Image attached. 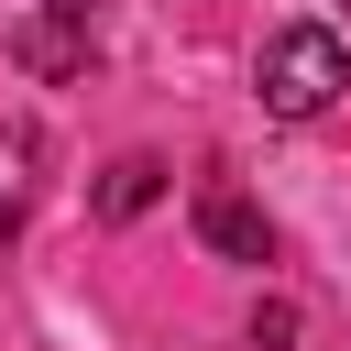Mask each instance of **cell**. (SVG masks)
<instances>
[{"label":"cell","mask_w":351,"mask_h":351,"mask_svg":"<svg viewBox=\"0 0 351 351\" xmlns=\"http://www.w3.org/2000/svg\"><path fill=\"white\" fill-rule=\"evenodd\" d=\"M252 77H263V110H274V121H318V110L351 88V44H340L329 22H285Z\"/></svg>","instance_id":"obj_1"},{"label":"cell","mask_w":351,"mask_h":351,"mask_svg":"<svg viewBox=\"0 0 351 351\" xmlns=\"http://www.w3.org/2000/svg\"><path fill=\"white\" fill-rule=\"evenodd\" d=\"M197 241H208L219 263H274V219H263L230 176H208V186H197Z\"/></svg>","instance_id":"obj_2"},{"label":"cell","mask_w":351,"mask_h":351,"mask_svg":"<svg viewBox=\"0 0 351 351\" xmlns=\"http://www.w3.org/2000/svg\"><path fill=\"white\" fill-rule=\"evenodd\" d=\"M88 11H99V0H44V22L11 33V55H22L33 77H77V66H88Z\"/></svg>","instance_id":"obj_3"},{"label":"cell","mask_w":351,"mask_h":351,"mask_svg":"<svg viewBox=\"0 0 351 351\" xmlns=\"http://www.w3.org/2000/svg\"><path fill=\"white\" fill-rule=\"evenodd\" d=\"M154 197H165V165H154V154H110V165H99V197H88V208H99V219H143Z\"/></svg>","instance_id":"obj_4"},{"label":"cell","mask_w":351,"mask_h":351,"mask_svg":"<svg viewBox=\"0 0 351 351\" xmlns=\"http://www.w3.org/2000/svg\"><path fill=\"white\" fill-rule=\"evenodd\" d=\"M33 165H44V143H33L22 121H0V241L33 219Z\"/></svg>","instance_id":"obj_5"}]
</instances>
